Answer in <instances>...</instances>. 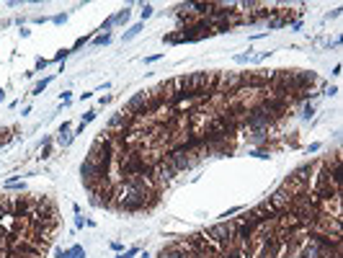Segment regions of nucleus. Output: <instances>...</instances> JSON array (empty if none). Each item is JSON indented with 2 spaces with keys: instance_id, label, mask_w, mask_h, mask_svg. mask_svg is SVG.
I'll use <instances>...</instances> for the list:
<instances>
[{
  "instance_id": "20e7f679",
  "label": "nucleus",
  "mask_w": 343,
  "mask_h": 258,
  "mask_svg": "<svg viewBox=\"0 0 343 258\" xmlns=\"http://www.w3.org/2000/svg\"><path fill=\"white\" fill-rule=\"evenodd\" d=\"M127 121H129V116L121 111V114H116V116L109 121V127H111V129H119V127H127Z\"/></svg>"
},
{
  "instance_id": "7ed1b4c3",
  "label": "nucleus",
  "mask_w": 343,
  "mask_h": 258,
  "mask_svg": "<svg viewBox=\"0 0 343 258\" xmlns=\"http://www.w3.org/2000/svg\"><path fill=\"white\" fill-rule=\"evenodd\" d=\"M155 176L160 178V181H170V178L176 176V171H173V165H170V163H157L155 165Z\"/></svg>"
},
{
  "instance_id": "f257e3e1",
  "label": "nucleus",
  "mask_w": 343,
  "mask_h": 258,
  "mask_svg": "<svg viewBox=\"0 0 343 258\" xmlns=\"http://www.w3.org/2000/svg\"><path fill=\"white\" fill-rule=\"evenodd\" d=\"M207 235L212 240H217V243H227L235 235V225H230V222H220V225H212Z\"/></svg>"
},
{
  "instance_id": "39448f33",
  "label": "nucleus",
  "mask_w": 343,
  "mask_h": 258,
  "mask_svg": "<svg viewBox=\"0 0 343 258\" xmlns=\"http://www.w3.org/2000/svg\"><path fill=\"white\" fill-rule=\"evenodd\" d=\"M222 80H225V85H237L240 80H243V77H240V75H225Z\"/></svg>"
},
{
  "instance_id": "423d86ee",
  "label": "nucleus",
  "mask_w": 343,
  "mask_h": 258,
  "mask_svg": "<svg viewBox=\"0 0 343 258\" xmlns=\"http://www.w3.org/2000/svg\"><path fill=\"white\" fill-rule=\"evenodd\" d=\"M47 83H49V80H41V83L37 85V93H41V91H44V88H47Z\"/></svg>"
},
{
  "instance_id": "f03ea898",
  "label": "nucleus",
  "mask_w": 343,
  "mask_h": 258,
  "mask_svg": "<svg viewBox=\"0 0 343 258\" xmlns=\"http://www.w3.org/2000/svg\"><path fill=\"white\" fill-rule=\"evenodd\" d=\"M323 251H325L323 240H310V245L302 251V258H323Z\"/></svg>"
}]
</instances>
